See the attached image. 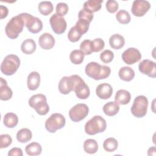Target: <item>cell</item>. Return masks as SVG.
Wrapping results in <instances>:
<instances>
[{"mask_svg":"<svg viewBox=\"0 0 156 156\" xmlns=\"http://www.w3.org/2000/svg\"><path fill=\"white\" fill-rule=\"evenodd\" d=\"M25 21V26L32 34H37L43 29V23L40 19L27 13H22Z\"/></svg>","mask_w":156,"mask_h":156,"instance_id":"30bf717a","label":"cell"},{"mask_svg":"<svg viewBox=\"0 0 156 156\" xmlns=\"http://www.w3.org/2000/svg\"><path fill=\"white\" fill-rule=\"evenodd\" d=\"M90 23H89L87 21L79 19L76 23L75 27L77 28V29L79 31V32L82 35H83L85 33H87V31L88 30Z\"/></svg>","mask_w":156,"mask_h":156,"instance_id":"836d02e7","label":"cell"},{"mask_svg":"<svg viewBox=\"0 0 156 156\" xmlns=\"http://www.w3.org/2000/svg\"><path fill=\"white\" fill-rule=\"evenodd\" d=\"M23 151L21 148L19 147H13L11 149L9 152H8V155L9 156H23Z\"/></svg>","mask_w":156,"mask_h":156,"instance_id":"7bdbcfd3","label":"cell"},{"mask_svg":"<svg viewBox=\"0 0 156 156\" xmlns=\"http://www.w3.org/2000/svg\"><path fill=\"white\" fill-rule=\"evenodd\" d=\"M103 147L107 152H114L118 147V141L114 138H108L104 141Z\"/></svg>","mask_w":156,"mask_h":156,"instance_id":"1f68e13d","label":"cell"},{"mask_svg":"<svg viewBox=\"0 0 156 156\" xmlns=\"http://www.w3.org/2000/svg\"><path fill=\"white\" fill-rule=\"evenodd\" d=\"M49 23L52 30L57 34H62L64 33L66 29L67 24L65 18L57 13H54L51 16Z\"/></svg>","mask_w":156,"mask_h":156,"instance_id":"8fae6325","label":"cell"},{"mask_svg":"<svg viewBox=\"0 0 156 156\" xmlns=\"http://www.w3.org/2000/svg\"><path fill=\"white\" fill-rule=\"evenodd\" d=\"M38 9L43 15L47 16L52 12L54 7L51 1H42L39 3Z\"/></svg>","mask_w":156,"mask_h":156,"instance_id":"f546056e","label":"cell"},{"mask_svg":"<svg viewBox=\"0 0 156 156\" xmlns=\"http://www.w3.org/2000/svg\"><path fill=\"white\" fill-rule=\"evenodd\" d=\"M107 127L105 120L101 116H94L85 125V132L90 135L103 132Z\"/></svg>","mask_w":156,"mask_h":156,"instance_id":"3957f363","label":"cell"},{"mask_svg":"<svg viewBox=\"0 0 156 156\" xmlns=\"http://www.w3.org/2000/svg\"><path fill=\"white\" fill-rule=\"evenodd\" d=\"M114 58V54L112 51L108 49L104 51L100 54V58L101 61L105 63H108L111 62Z\"/></svg>","mask_w":156,"mask_h":156,"instance_id":"f35d334b","label":"cell"},{"mask_svg":"<svg viewBox=\"0 0 156 156\" xmlns=\"http://www.w3.org/2000/svg\"><path fill=\"white\" fill-rule=\"evenodd\" d=\"M91 46L93 52H99L104 49L105 46V43L102 39L97 38L91 41Z\"/></svg>","mask_w":156,"mask_h":156,"instance_id":"8d00e7d4","label":"cell"},{"mask_svg":"<svg viewBox=\"0 0 156 156\" xmlns=\"http://www.w3.org/2000/svg\"><path fill=\"white\" fill-rule=\"evenodd\" d=\"M66 123L64 116L60 113H55L52 114L45 122L46 129L51 132L55 133L57 130L62 129Z\"/></svg>","mask_w":156,"mask_h":156,"instance_id":"ba28073f","label":"cell"},{"mask_svg":"<svg viewBox=\"0 0 156 156\" xmlns=\"http://www.w3.org/2000/svg\"><path fill=\"white\" fill-rule=\"evenodd\" d=\"M20 65L19 57L14 54L7 55L1 65V72L7 76L13 75L18 69Z\"/></svg>","mask_w":156,"mask_h":156,"instance_id":"8992f818","label":"cell"},{"mask_svg":"<svg viewBox=\"0 0 156 156\" xmlns=\"http://www.w3.org/2000/svg\"><path fill=\"white\" fill-rule=\"evenodd\" d=\"M105 7L108 12L113 13L118 9V3L115 0H108L106 2Z\"/></svg>","mask_w":156,"mask_h":156,"instance_id":"b9f144b4","label":"cell"},{"mask_svg":"<svg viewBox=\"0 0 156 156\" xmlns=\"http://www.w3.org/2000/svg\"><path fill=\"white\" fill-rule=\"evenodd\" d=\"M148 100L144 96L140 95L136 97L131 107L130 111L132 114L136 118L144 116L147 111Z\"/></svg>","mask_w":156,"mask_h":156,"instance_id":"52a82bcc","label":"cell"},{"mask_svg":"<svg viewBox=\"0 0 156 156\" xmlns=\"http://www.w3.org/2000/svg\"><path fill=\"white\" fill-rule=\"evenodd\" d=\"M4 124L8 128H13L18 123V118L17 115L13 113H7L4 115L3 119Z\"/></svg>","mask_w":156,"mask_h":156,"instance_id":"d4e9b609","label":"cell"},{"mask_svg":"<svg viewBox=\"0 0 156 156\" xmlns=\"http://www.w3.org/2000/svg\"><path fill=\"white\" fill-rule=\"evenodd\" d=\"M38 44L43 49H51L55 44V39L51 34L44 33L39 37Z\"/></svg>","mask_w":156,"mask_h":156,"instance_id":"2e32d148","label":"cell"},{"mask_svg":"<svg viewBox=\"0 0 156 156\" xmlns=\"http://www.w3.org/2000/svg\"><path fill=\"white\" fill-rule=\"evenodd\" d=\"M0 79V99L2 101H8L12 98L13 92L7 85V81L2 77H1Z\"/></svg>","mask_w":156,"mask_h":156,"instance_id":"ac0fdd59","label":"cell"},{"mask_svg":"<svg viewBox=\"0 0 156 156\" xmlns=\"http://www.w3.org/2000/svg\"><path fill=\"white\" fill-rule=\"evenodd\" d=\"M82 34L74 26L72 27L68 34V38L71 42H76L80 40L82 37Z\"/></svg>","mask_w":156,"mask_h":156,"instance_id":"e575fe53","label":"cell"},{"mask_svg":"<svg viewBox=\"0 0 156 156\" xmlns=\"http://www.w3.org/2000/svg\"><path fill=\"white\" fill-rule=\"evenodd\" d=\"M25 26V21L23 13H20L12 17L7 23L5 27V32L7 36L11 39L16 38Z\"/></svg>","mask_w":156,"mask_h":156,"instance_id":"7a4b0ae2","label":"cell"},{"mask_svg":"<svg viewBox=\"0 0 156 156\" xmlns=\"http://www.w3.org/2000/svg\"><path fill=\"white\" fill-rule=\"evenodd\" d=\"M141 54L135 48H129L122 54V59L127 65L134 64L140 60Z\"/></svg>","mask_w":156,"mask_h":156,"instance_id":"4fadbf2b","label":"cell"},{"mask_svg":"<svg viewBox=\"0 0 156 156\" xmlns=\"http://www.w3.org/2000/svg\"><path fill=\"white\" fill-rule=\"evenodd\" d=\"M85 71L88 76L96 80L106 79L111 73L109 66L101 65L94 62L88 63L85 66Z\"/></svg>","mask_w":156,"mask_h":156,"instance_id":"6da1fadb","label":"cell"},{"mask_svg":"<svg viewBox=\"0 0 156 156\" xmlns=\"http://www.w3.org/2000/svg\"><path fill=\"white\" fill-rule=\"evenodd\" d=\"M83 79L78 75H72L69 77L64 76L59 81L58 90L63 94H68L74 91L77 85Z\"/></svg>","mask_w":156,"mask_h":156,"instance_id":"5b68a950","label":"cell"},{"mask_svg":"<svg viewBox=\"0 0 156 156\" xmlns=\"http://www.w3.org/2000/svg\"><path fill=\"white\" fill-rule=\"evenodd\" d=\"M25 151L28 155L34 156L41 154L42 148L41 145L37 142H32L26 146Z\"/></svg>","mask_w":156,"mask_h":156,"instance_id":"83f0119b","label":"cell"},{"mask_svg":"<svg viewBox=\"0 0 156 156\" xmlns=\"http://www.w3.org/2000/svg\"><path fill=\"white\" fill-rule=\"evenodd\" d=\"M29 105L40 115H46L49 111L46 97L43 94H37L31 96L29 100Z\"/></svg>","mask_w":156,"mask_h":156,"instance_id":"277c9868","label":"cell"},{"mask_svg":"<svg viewBox=\"0 0 156 156\" xmlns=\"http://www.w3.org/2000/svg\"><path fill=\"white\" fill-rule=\"evenodd\" d=\"M109 44L113 49H119L124 46L125 40L122 35L118 34H113L109 38Z\"/></svg>","mask_w":156,"mask_h":156,"instance_id":"44dd1931","label":"cell"},{"mask_svg":"<svg viewBox=\"0 0 156 156\" xmlns=\"http://www.w3.org/2000/svg\"><path fill=\"white\" fill-rule=\"evenodd\" d=\"M151 8L149 1L145 0H135L132 5L131 11L135 16L141 17L145 15Z\"/></svg>","mask_w":156,"mask_h":156,"instance_id":"7c38bea8","label":"cell"},{"mask_svg":"<svg viewBox=\"0 0 156 156\" xmlns=\"http://www.w3.org/2000/svg\"><path fill=\"white\" fill-rule=\"evenodd\" d=\"M1 145L0 148H5L9 146L12 143V138L8 134H2L0 136Z\"/></svg>","mask_w":156,"mask_h":156,"instance_id":"ab89813d","label":"cell"},{"mask_svg":"<svg viewBox=\"0 0 156 156\" xmlns=\"http://www.w3.org/2000/svg\"><path fill=\"white\" fill-rule=\"evenodd\" d=\"M80 51L84 55H90L93 52L91 41L90 40H85L80 44Z\"/></svg>","mask_w":156,"mask_h":156,"instance_id":"d590c367","label":"cell"},{"mask_svg":"<svg viewBox=\"0 0 156 156\" xmlns=\"http://www.w3.org/2000/svg\"><path fill=\"white\" fill-rule=\"evenodd\" d=\"M68 6L66 3L59 2L56 5V13L63 16L68 13Z\"/></svg>","mask_w":156,"mask_h":156,"instance_id":"60d3db41","label":"cell"},{"mask_svg":"<svg viewBox=\"0 0 156 156\" xmlns=\"http://www.w3.org/2000/svg\"><path fill=\"white\" fill-rule=\"evenodd\" d=\"M138 68L142 74L152 78L156 77V64L152 60H143L139 63Z\"/></svg>","mask_w":156,"mask_h":156,"instance_id":"5bb4252c","label":"cell"},{"mask_svg":"<svg viewBox=\"0 0 156 156\" xmlns=\"http://www.w3.org/2000/svg\"><path fill=\"white\" fill-rule=\"evenodd\" d=\"M0 12H1L0 18L3 19V18L7 17V16L8 15L9 10L7 8V7L1 5H0Z\"/></svg>","mask_w":156,"mask_h":156,"instance_id":"ee69618b","label":"cell"},{"mask_svg":"<svg viewBox=\"0 0 156 156\" xmlns=\"http://www.w3.org/2000/svg\"><path fill=\"white\" fill-rule=\"evenodd\" d=\"M119 110V105L116 102L110 101L106 103L103 107L104 113L108 116H113L116 115Z\"/></svg>","mask_w":156,"mask_h":156,"instance_id":"7402d4cb","label":"cell"},{"mask_svg":"<svg viewBox=\"0 0 156 156\" xmlns=\"http://www.w3.org/2000/svg\"><path fill=\"white\" fill-rule=\"evenodd\" d=\"M96 95L102 99H107L110 98L113 93L112 86L107 83L99 84L96 89Z\"/></svg>","mask_w":156,"mask_h":156,"instance_id":"9a60e30c","label":"cell"},{"mask_svg":"<svg viewBox=\"0 0 156 156\" xmlns=\"http://www.w3.org/2000/svg\"><path fill=\"white\" fill-rule=\"evenodd\" d=\"M36 43L35 41L30 38L26 39L23 41L21 49L22 52L26 54H32L36 50Z\"/></svg>","mask_w":156,"mask_h":156,"instance_id":"cb8c5ba5","label":"cell"},{"mask_svg":"<svg viewBox=\"0 0 156 156\" xmlns=\"http://www.w3.org/2000/svg\"><path fill=\"white\" fill-rule=\"evenodd\" d=\"M84 54L80 50H73L69 55L71 62L75 65H79L82 63L84 59Z\"/></svg>","mask_w":156,"mask_h":156,"instance_id":"4dcf8cb0","label":"cell"},{"mask_svg":"<svg viewBox=\"0 0 156 156\" xmlns=\"http://www.w3.org/2000/svg\"><path fill=\"white\" fill-rule=\"evenodd\" d=\"M27 87L30 90H35L40 83V75L37 71L31 72L27 77Z\"/></svg>","mask_w":156,"mask_h":156,"instance_id":"d6986e66","label":"cell"},{"mask_svg":"<svg viewBox=\"0 0 156 156\" xmlns=\"http://www.w3.org/2000/svg\"><path fill=\"white\" fill-rule=\"evenodd\" d=\"M118 75L119 78L126 82L132 80L135 77V72L133 69L129 66H124L120 68Z\"/></svg>","mask_w":156,"mask_h":156,"instance_id":"603a6c76","label":"cell"},{"mask_svg":"<svg viewBox=\"0 0 156 156\" xmlns=\"http://www.w3.org/2000/svg\"><path fill=\"white\" fill-rule=\"evenodd\" d=\"M116 18L119 23L122 24H128L131 20L129 13L125 10H119L116 15Z\"/></svg>","mask_w":156,"mask_h":156,"instance_id":"d6a6232c","label":"cell"},{"mask_svg":"<svg viewBox=\"0 0 156 156\" xmlns=\"http://www.w3.org/2000/svg\"><path fill=\"white\" fill-rule=\"evenodd\" d=\"M32 137V132L27 128L21 129L16 133L17 140L22 143L28 142L31 140Z\"/></svg>","mask_w":156,"mask_h":156,"instance_id":"484cf974","label":"cell"},{"mask_svg":"<svg viewBox=\"0 0 156 156\" xmlns=\"http://www.w3.org/2000/svg\"><path fill=\"white\" fill-rule=\"evenodd\" d=\"M83 149L85 152L88 154H95L98 149L97 141L93 139L86 140L83 143Z\"/></svg>","mask_w":156,"mask_h":156,"instance_id":"f1b7e54d","label":"cell"},{"mask_svg":"<svg viewBox=\"0 0 156 156\" xmlns=\"http://www.w3.org/2000/svg\"><path fill=\"white\" fill-rule=\"evenodd\" d=\"M131 99L130 93L126 90H118L115 97V102L118 104L126 105L127 104Z\"/></svg>","mask_w":156,"mask_h":156,"instance_id":"ffe728a7","label":"cell"},{"mask_svg":"<svg viewBox=\"0 0 156 156\" xmlns=\"http://www.w3.org/2000/svg\"><path fill=\"white\" fill-rule=\"evenodd\" d=\"M102 0H88L84 2L83 9H87L91 12H96L101 9Z\"/></svg>","mask_w":156,"mask_h":156,"instance_id":"4316f807","label":"cell"},{"mask_svg":"<svg viewBox=\"0 0 156 156\" xmlns=\"http://www.w3.org/2000/svg\"><path fill=\"white\" fill-rule=\"evenodd\" d=\"M93 16H94V15H93V12L89 11L87 9H83V8L79 11V14H78L79 19L87 21L89 23H90L92 21Z\"/></svg>","mask_w":156,"mask_h":156,"instance_id":"74e56055","label":"cell"},{"mask_svg":"<svg viewBox=\"0 0 156 156\" xmlns=\"http://www.w3.org/2000/svg\"><path fill=\"white\" fill-rule=\"evenodd\" d=\"M74 91L76 96L80 99H85L88 98L90 94L89 87L85 83L83 80L77 85Z\"/></svg>","mask_w":156,"mask_h":156,"instance_id":"e0dca14e","label":"cell"},{"mask_svg":"<svg viewBox=\"0 0 156 156\" xmlns=\"http://www.w3.org/2000/svg\"><path fill=\"white\" fill-rule=\"evenodd\" d=\"M89 112L88 106L85 104H77L69 111V116L73 122H79L85 118Z\"/></svg>","mask_w":156,"mask_h":156,"instance_id":"9c48e42d","label":"cell"}]
</instances>
